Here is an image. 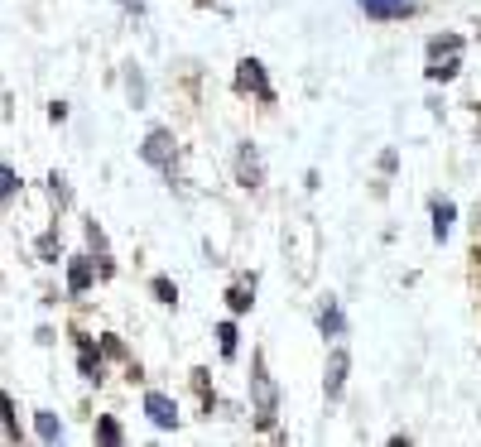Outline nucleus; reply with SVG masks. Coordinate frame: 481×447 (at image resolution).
<instances>
[{
    "label": "nucleus",
    "instance_id": "f257e3e1",
    "mask_svg": "<svg viewBox=\"0 0 481 447\" xmlns=\"http://www.w3.org/2000/svg\"><path fill=\"white\" fill-rule=\"evenodd\" d=\"M251 419L261 433H274V423H280V385L265 366V351L251 356Z\"/></svg>",
    "mask_w": 481,
    "mask_h": 447
},
{
    "label": "nucleus",
    "instance_id": "f03ea898",
    "mask_svg": "<svg viewBox=\"0 0 481 447\" xmlns=\"http://www.w3.org/2000/svg\"><path fill=\"white\" fill-rule=\"evenodd\" d=\"M140 159L154 164L164 178H174V168H179V140H174V130L154 126V130L145 135V145H140Z\"/></svg>",
    "mask_w": 481,
    "mask_h": 447
},
{
    "label": "nucleus",
    "instance_id": "7ed1b4c3",
    "mask_svg": "<svg viewBox=\"0 0 481 447\" xmlns=\"http://www.w3.org/2000/svg\"><path fill=\"white\" fill-rule=\"evenodd\" d=\"M236 92H240V97L274 101V87H270V77H265V63H261V58H240V63H236Z\"/></svg>",
    "mask_w": 481,
    "mask_h": 447
},
{
    "label": "nucleus",
    "instance_id": "20e7f679",
    "mask_svg": "<svg viewBox=\"0 0 481 447\" xmlns=\"http://www.w3.org/2000/svg\"><path fill=\"white\" fill-rule=\"evenodd\" d=\"M236 183L246 188V193H255V188L265 183V159H261V149H255L251 140L236 145Z\"/></svg>",
    "mask_w": 481,
    "mask_h": 447
},
{
    "label": "nucleus",
    "instance_id": "39448f33",
    "mask_svg": "<svg viewBox=\"0 0 481 447\" xmlns=\"http://www.w3.org/2000/svg\"><path fill=\"white\" fill-rule=\"evenodd\" d=\"M347 371H352V356H347V347H333V356H328V375H322V390H328V400H342L347 394Z\"/></svg>",
    "mask_w": 481,
    "mask_h": 447
},
{
    "label": "nucleus",
    "instance_id": "423d86ee",
    "mask_svg": "<svg viewBox=\"0 0 481 447\" xmlns=\"http://www.w3.org/2000/svg\"><path fill=\"white\" fill-rule=\"evenodd\" d=\"M92 279H97V260L92 255H73L67 260V299H82L92 289Z\"/></svg>",
    "mask_w": 481,
    "mask_h": 447
},
{
    "label": "nucleus",
    "instance_id": "0eeeda50",
    "mask_svg": "<svg viewBox=\"0 0 481 447\" xmlns=\"http://www.w3.org/2000/svg\"><path fill=\"white\" fill-rule=\"evenodd\" d=\"M145 414H149L154 428H164V433H169V428H179V404L169 400V394H159V390L145 394Z\"/></svg>",
    "mask_w": 481,
    "mask_h": 447
},
{
    "label": "nucleus",
    "instance_id": "6e6552de",
    "mask_svg": "<svg viewBox=\"0 0 481 447\" xmlns=\"http://www.w3.org/2000/svg\"><path fill=\"white\" fill-rule=\"evenodd\" d=\"M361 10L371 15V20H409V15H419L414 0H356Z\"/></svg>",
    "mask_w": 481,
    "mask_h": 447
},
{
    "label": "nucleus",
    "instance_id": "1a4fd4ad",
    "mask_svg": "<svg viewBox=\"0 0 481 447\" xmlns=\"http://www.w3.org/2000/svg\"><path fill=\"white\" fill-rule=\"evenodd\" d=\"M318 332L333 337V341L347 337V318H342V303H337V299H328V303L318 308Z\"/></svg>",
    "mask_w": 481,
    "mask_h": 447
},
{
    "label": "nucleus",
    "instance_id": "9d476101",
    "mask_svg": "<svg viewBox=\"0 0 481 447\" xmlns=\"http://www.w3.org/2000/svg\"><path fill=\"white\" fill-rule=\"evenodd\" d=\"M453 221H457V208L448 198H434V240H448L453 236Z\"/></svg>",
    "mask_w": 481,
    "mask_h": 447
},
{
    "label": "nucleus",
    "instance_id": "9b49d317",
    "mask_svg": "<svg viewBox=\"0 0 481 447\" xmlns=\"http://www.w3.org/2000/svg\"><path fill=\"white\" fill-rule=\"evenodd\" d=\"M462 73V54H448V58H428V82H453Z\"/></svg>",
    "mask_w": 481,
    "mask_h": 447
},
{
    "label": "nucleus",
    "instance_id": "f8f14e48",
    "mask_svg": "<svg viewBox=\"0 0 481 447\" xmlns=\"http://www.w3.org/2000/svg\"><path fill=\"white\" fill-rule=\"evenodd\" d=\"M77 356H82V375H87L92 385H101V375H107V371H101V356L92 351L87 337H77Z\"/></svg>",
    "mask_w": 481,
    "mask_h": 447
},
{
    "label": "nucleus",
    "instance_id": "ddd939ff",
    "mask_svg": "<svg viewBox=\"0 0 481 447\" xmlns=\"http://www.w3.org/2000/svg\"><path fill=\"white\" fill-rule=\"evenodd\" d=\"M34 428H39L44 442H58V438H63V419L48 414V409H44V414H34Z\"/></svg>",
    "mask_w": 481,
    "mask_h": 447
},
{
    "label": "nucleus",
    "instance_id": "4468645a",
    "mask_svg": "<svg viewBox=\"0 0 481 447\" xmlns=\"http://www.w3.org/2000/svg\"><path fill=\"white\" fill-rule=\"evenodd\" d=\"M20 193V174H15L10 164H0V212H5V202Z\"/></svg>",
    "mask_w": 481,
    "mask_h": 447
},
{
    "label": "nucleus",
    "instance_id": "2eb2a0df",
    "mask_svg": "<svg viewBox=\"0 0 481 447\" xmlns=\"http://www.w3.org/2000/svg\"><path fill=\"white\" fill-rule=\"evenodd\" d=\"M251 294H255V274H251V284H236V289H231V294H227V303H231V313H246V308L255 303Z\"/></svg>",
    "mask_w": 481,
    "mask_h": 447
},
{
    "label": "nucleus",
    "instance_id": "dca6fc26",
    "mask_svg": "<svg viewBox=\"0 0 481 447\" xmlns=\"http://www.w3.org/2000/svg\"><path fill=\"white\" fill-rule=\"evenodd\" d=\"M438 54H462V39L457 34H438V39H428V58H438Z\"/></svg>",
    "mask_w": 481,
    "mask_h": 447
},
{
    "label": "nucleus",
    "instance_id": "f3484780",
    "mask_svg": "<svg viewBox=\"0 0 481 447\" xmlns=\"http://www.w3.org/2000/svg\"><path fill=\"white\" fill-rule=\"evenodd\" d=\"M97 442L120 447V442H126V433H120V423H116V419H101V423H97Z\"/></svg>",
    "mask_w": 481,
    "mask_h": 447
},
{
    "label": "nucleus",
    "instance_id": "a211bd4d",
    "mask_svg": "<svg viewBox=\"0 0 481 447\" xmlns=\"http://www.w3.org/2000/svg\"><path fill=\"white\" fill-rule=\"evenodd\" d=\"M236 337H240L236 322H221V328H217V341H221V356H227V361L236 356Z\"/></svg>",
    "mask_w": 481,
    "mask_h": 447
},
{
    "label": "nucleus",
    "instance_id": "6ab92c4d",
    "mask_svg": "<svg viewBox=\"0 0 481 447\" xmlns=\"http://www.w3.org/2000/svg\"><path fill=\"white\" fill-rule=\"evenodd\" d=\"M154 299H159V303H179V289H174V279H164V274H154Z\"/></svg>",
    "mask_w": 481,
    "mask_h": 447
},
{
    "label": "nucleus",
    "instance_id": "aec40b11",
    "mask_svg": "<svg viewBox=\"0 0 481 447\" xmlns=\"http://www.w3.org/2000/svg\"><path fill=\"white\" fill-rule=\"evenodd\" d=\"M0 419H5L10 438H20V419H15V400H10V394H0Z\"/></svg>",
    "mask_w": 481,
    "mask_h": 447
},
{
    "label": "nucleus",
    "instance_id": "412c9836",
    "mask_svg": "<svg viewBox=\"0 0 481 447\" xmlns=\"http://www.w3.org/2000/svg\"><path fill=\"white\" fill-rule=\"evenodd\" d=\"M126 92H130L135 107H145V77H140V67H130V73H126Z\"/></svg>",
    "mask_w": 481,
    "mask_h": 447
},
{
    "label": "nucleus",
    "instance_id": "4be33fe9",
    "mask_svg": "<svg viewBox=\"0 0 481 447\" xmlns=\"http://www.w3.org/2000/svg\"><path fill=\"white\" fill-rule=\"evenodd\" d=\"M39 255H44L48 265H54L58 255H63V246H58V231H44V236H39Z\"/></svg>",
    "mask_w": 481,
    "mask_h": 447
},
{
    "label": "nucleus",
    "instance_id": "5701e85b",
    "mask_svg": "<svg viewBox=\"0 0 481 447\" xmlns=\"http://www.w3.org/2000/svg\"><path fill=\"white\" fill-rule=\"evenodd\" d=\"M87 246H92L97 255H107V231H101L97 221H87Z\"/></svg>",
    "mask_w": 481,
    "mask_h": 447
},
{
    "label": "nucleus",
    "instance_id": "b1692460",
    "mask_svg": "<svg viewBox=\"0 0 481 447\" xmlns=\"http://www.w3.org/2000/svg\"><path fill=\"white\" fill-rule=\"evenodd\" d=\"M48 193H54V202H63V208H67V202H73V193H67V183L54 174V178H48Z\"/></svg>",
    "mask_w": 481,
    "mask_h": 447
},
{
    "label": "nucleus",
    "instance_id": "393cba45",
    "mask_svg": "<svg viewBox=\"0 0 481 447\" xmlns=\"http://www.w3.org/2000/svg\"><path fill=\"white\" fill-rule=\"evenodd\" d=\"M101 351H107V356H116V361H120V356H126V347H120V341H116V337H107V341H101Z\"/></svg>",
    "mask_w": 481,
    "mask_h": 447
}]
</instances>
